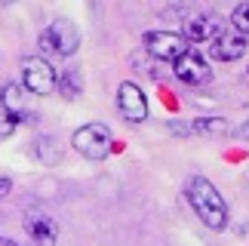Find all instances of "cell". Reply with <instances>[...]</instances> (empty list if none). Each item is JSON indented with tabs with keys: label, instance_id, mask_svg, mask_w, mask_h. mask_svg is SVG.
Instances as JSON below:
<instances>
[{
	"label": "cell",
	"instance_id": "cell-1",
	"mask_svg": "<svg viewBox=\"0 0 249 246\" xmlns=\"http://www.w3.org/2000/svg\"><path fill=\"white\" fill-rule=\"evenodd\" d=\"M185 197L191 210L209 231H225L228 228V203L218 194V188L203 176H188L185 182Z\"/></svg>",
	"mask_w": 249,
	"mask_h": 246
},
{
	"label": "cell",
	"instance_id": "cell-2",
	"mask_svg": "<svg viewBox=\"0 0 249 246\" xmlns=\"http://www.w3.org/2000/svg\"><path fill=\"white\" fill-rule=\"evenodd\" d=\"M71 148L83 154L86 160H105L114 148V136L105 123H83L80 129H74Z\"/></svg>",
	"mask_w": 249,
	"mask_h": 246
},
{
	"label": "cell",
	"instance_id": "cell-3",
	"mask_svg": "<svg viewBox=\"0 0 249 246\" xmlns=\"http://www.w3.org/2000/svg\"><path fill=\"white\" fill-rule=\"evenodd\" d=\"M40 50L55 55H74L80 50V31L71 18H55V22L40 34Z\"/></svg>",
	"mask_w": 249,
	"mask_h": 246
},
{
	"label": "cell",
	"instance_id": "cell-4",
	"mask_svg": "<svg viewBox=\"0 0 249 246\" xmlns=\"http://www.w3.org/2000/svg\"><path fill=\"white\" fill-rule=\"evenodd\" d=\"M22 87L31 96H53L55 92V68L43 55H25L22 59Z\"/></svg>",
	"mask_w": 249,
	"mask_h": 246
},
{
	"label": "cell",
	"instance_id": "cell-5",
	"mask_svg": "<svg viewBox=\"0 0 249 246\" xmlns=\"http://www.w3.org/2000/svg\"><path fill=\"white\" fill-rule=\"evenodd\" d=\"M142 43H145V53L157 62H176L188 50V37L176 31H148Z\"/></svg>",
	"mask_w": 249,
	"mask_h": 246
},
{
	"label": "cell",
	"instance_id": "cell-6",
	"mask_svg": "<svg viewBox=\"0 0 249 246\" xmlns=\"http://www.w3.org/2000/svg\"><path fill=\"white\" fill-rule=\"evenodd\" d=\"M172 74H176V80L185 83V87H203V83H209V77H213V68H209V62L197 50L188 46V50L172 62Z\"/></svg>",
	"mask_w": 249,
	"mask_h": 246
},
{
	"label": "cell",
	"instance_id": "cell-7",
	"mask_svg": "<svg viewBox=\"0 0 249 246\" xmlns=\"http://www.w3.org/2000/svg\"><path fill=\"white\" fill-rule=\"evenodd\" d=\"M117 111L126 123H145L148 120V99L139 83L123 80L117 87Z\"/></svg>",
	"mask_w": 249,
	"mask_h": 246
},
{
	"label": "cell",
	"instance_id": "cell-8",
	"mask_svg": "<svg viewBox=\"0 0 249 246\" xmlns=\"http://www.w3.org/2000/svg\"><path fill=\"white\" fill-rule=\"evenodd\" d=\"M209 55L215 62H237L246 55V34H240L237 28L231 31H218L213 40H209Z\"/></svg>",
	"mask_w": 249,
	"mask_h": 246
},
{
	"label": "cell",
	"instance_id": "cell-9",
	"mask_svg": "<svg viewBox=\"0 0 249 246\" xmlns=\"http://www.w3.org/2000/svg\"><path fill=\"white\" fill-rule=\"evenodd\" d=\"M25 234L31 237L34 243H55V237H59V231H55V222L50 219L46 212L34 210V212H25Z\"/></svg>",
	"mask_w": 249,
	"mask_h": 246
},
{
	"label": "cell",
	"instance_id": "cell-10",
	"mask_svg": "<svg viewBox=\"0 0 249 246\" xmlns=\"http://www.w3.org/2000/svg\"><path fill=\"white\" fill-rule=\"evenodd\" d=\"M218 31H222V25H218V18H213V16H197L185 25L188 43H206V40H213Z\"/></svg>",
	"mask_w": 249,
	"mask_h": 246
},
{
	"label": "cell",
	"instance_id": "cell-11",
	"mask_svg": "<svg viewBox=\"0 0 249 246\" xmlns=\"http://www.w3.org/2000/svg\"><path fill=\"white\" fill-rule=\"evenodd\" d=\"M191 132L206 136V139H222L231 132V123L225 117H197V120H191Z\"/></svg>",
	"mask_w": 249,
	"mask_h": 246
},
{
	"label": "cell",
	"instance_id": "cell-12",
	"mask_svg": "<svg viewBox=\"0 0 249 246\" xmlns=\"http://www.w3.org/2000/svg\"><path fill=\"white\" fill-rule=\"evenodd\" d=\"M55 89H59V96H65V99H77L83 92V74L77 68L59 71V77H55Z\"/></svg>",
	"mask_w": 249,
	"mask_h": 246
},
{
	"label": "cell",
	"instance_id": "cell-13",
	"mask_svg": "<svg viewBox=\"0 0 249 246\" xmlns=\"http://www.w3.org/2000/svg\"><path fill=\"white\" fill-rule=\"evenodd\" d=\"M34 157L40 160V163H46V166H55V163L62 160V145H59V139H53V136L34 139Z\"/></svg>",
	"mask_w": 249,
	"mask_h": 246
},
{
	"label": "cell",
	"instance_id": "cell-14",
	"mask_svg": "<svg viewBox=\"0 0 249 246\" xmlns=\"http://www.w3.org/2000/svg\"><path fill=\"white\" fill-rule=\"evenodd\" d=\"M22 89L18 83H3L0 87V108H9V111H22Z\"/></svg>",
	"mask_w": 249,
	"mask_h": 246
},
{
	"label": "cell",
	"instance_id": "cell-15",
	"mask_svg": "<svg viewBox=\"0 0 249 246\" xmlns=\"http://www.w3.org/2000/svg\"><path fill=\"white\" fill-rule=\"evenodd\" d=\"M22 123V117H18V111H9V108H0V141L9 139L16 132V126Z\"/></svg>",
	"mask_w": 249,
	"mask_h": 246
},
{
	"label": "cell",
	"instance_id": "cell-16",
	"mask_svg": "<svg viewBox=\"0 0 249 246\" xmlns=\"http://www.w3.org/2000/svg\"><path fill=\"white\" fill-rule=\"evenodd\" d=\"M231 25H234L240 34L249 37V3H240V6H237L234 13H231Z\"/></svg>",
	"mask_w": 249,
	"mask_h": 246
},
{
	"label": "cell",
	"instance_id": "cell-17",
	"mask_svg": "<svg viewBox=\"0 0 249 246\" xmlns=\"http://www.w3.org/2000/svg\"><path fill=\"white\" fill-rule=\"evenodd\" d=\"M9 191H13V182H9V178L3 176V178H0V197H6Z\"/></svg>",
	"mask_w": 249,
	"mask_h": 246
},
{
	"label": "cell",
	"instance_id": "cell-18",
	"mask_svg": "<svg viewBox=\"0 0 249 246\" xmlns=\"http://www.w3.org/2000/svg\"><path fill=\"white\" fill-rule=\"evenodd\" d=\"M240 136H243V139H249V123H246V126L240 129Z\"/></svg>",
	"mask_w": 249,
	"mask_h": 246
},
{
	"label": "cell",
	"instance_id": "cell-19",
	"mask_svg": "<svg viewBox=\"0 0 249 246\" xmlns=\"http://www.w3.org/2000/svg\"><path fill=\"white\" fill-rule=\"evenodd\" d=\"M0 3H16V0H0Z\"/></svg>",
	"mask_w": 249,
	"mask_h": 246
}]
</instances>
